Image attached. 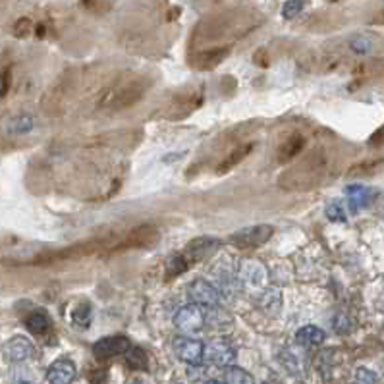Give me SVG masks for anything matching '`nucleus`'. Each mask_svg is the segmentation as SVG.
<instances>
[{"label":"nucleus","mask_w":384,"mask_h":384,"mask_svg":"<svg viewBox=\"0 0 384 384\" xmlns=\"http://www.w3.org/2000/svg\"><path fill=\"white\" fill-rule=\"evenodd\" d=\"M155 241H158V230L155 226L133 228L131 232L124 236L122 240H118L114 246H110L109 253H120V251H130V249H141V247L153 246Z\"/></svg>","instance_id":"nucleus-1"},{"label":"nucleus","mask_w":384,"mask_h":384,"mask_svg":"<svg viewBox=\"0 0 384 384\" xmlns=\"http://www.w3.org/2000/svg\"><path fill=\"white\" fill-rule=\"evenodd\" d=\"M275 232V228L270 224H259V226L243 228L240 232L230 236V243L240 249H253V247L263 246L265 241L270 240V236Z\"/></svg>","instance_id":"nucleus-2"},{"label":"nucleus","mask_w":384,"mask_h":384,"mask_svg":"<svg viewBox=\"0 0 384 384\" xmlns=\"http://www.w3.org/2000/svg\"><path fill=\"white\" fill-rule=\"evenodd\" d=\"M207 321V307L197 305V303H190L176 313L174 317V324L178 327L182 332H199Z\"/></svg>","instance_id":"nucleus-3"},{"label":"nucleus","mask_w":384,"mask_h":384,"mask_svg":"<svg viewBox=\"0 0 384 384\" xmlns=\"http://www.w3.org/2000/svg\"><path fill=\"white\" fill-rule=\"evenodd\" d=\"M203 359L211 361L216 367H230L236 359V348L228 338H214L203 350Z\"/></svg>","instance_id":"nucleus-4"},{"label":"nucleus","mask_w":384,"mask_h":384,"mask_svg":"<svg viewBox=\"0 0 384 384\" xmlns=\"http://www.w3.org/2000/svg\"><path fill=\"white\" fill-rule=\"evenodd\" d=\"M172 348H174L176 357H178L180 361H184V363L197 367V365H201V361H203V350H205V346H203V342H199V340H195V338H174Z\"/></svg>","instance_id":"nucleus-5"},{"label":"nucleus","mask_w":384,"mask_h":384,"mask_svg":"<svg viewBox=\"0 0 384 384\" xmlns=\"http://www.w3.org/2000/svg\"><path fill=\"white\" fill-rule=\"evenodd\" d=\"M220 241L216 238H209V236H203V238H197V240L190 241L187 246L180 251L182 257H184L187 265L192 267L195 263L203 261L209 255L214 253V249H219Z\"/></svg>","instance_id":"nucleus-6"},{"label":"nucleus","mask_w":384,"mask_h":384,"mask_svg":"<svg viewBox=\"0 0 384 384\" xmlns=\"http://www.w3.org/2000/svg\"><path fill=\"white\" fill-rule=\"evenodd\" d=\"M131 348V342L126 336H109L101 338L93 346V356L97 359H112V357L124 356Z\"/></svg>","instance_id":"nucleus-7"},{"label":"nucleus","mask_w":384,"mask_h":384,"mask_svg":"<svg viewBox=\"0 0 384 384\" xmlns=\"http://www.w3.org/2000/svg\"><path fill=\"white\" fill-rule=\"evenodd\" d=\"M141 95H143V87H139L138 83H131L126 89L110 91L109 97H103L101 104L106 109H124V106H130L139 101Z\"/></svg>","instance_id":"nucleus-8"},{"label":"nucleus","mask_w":384,"mask_h":384,"mask_svg":"<svg viewBox=\"0 0 384 384\" xmlns=\"http://www.w3.org/2000/svg\"><path fill=\"white\" fill-rule=\"evenodd\" d=\"M77 377V369L72 359L60 357L47 371V380L50 384H72Z\"/></svg>","instance_id":"nucleus-9"},{"label":"nucleus","mask_w":384,"mask_h":384,"mask_svg":"<svg viewBox=\"0 0 384 384\" xmlns=\"http://www.w3.org/2000/svg\"><path fill=\"white\" fill-rule=\"evenodd\" d=\"M187 294L193 300V303L203 305V307H214L219 303V290L207 280L193 282L192 286L187 288Z\"/></svg>","instance_id":"nucleus-10"},{"label":"nucleus","mask_w":384,"mask_h":384,"mask_svg":"<svg viewBox=\"0 0 384 384\" xmlns=\"http://www.w3.org/2000/svg\"><path fill=\"white\" fill-rule=\"evenodd\" d=\"M324 338V330H321L315 324H307V327H303V329L297 330V334H295V344L297 346H302L305 350L309 348H319V346H323Z\"/></svg>","instance_id":"nucleus-11"},{"label":"nucleus","mask_w":384,"mask_h":384,"mask_svg":"<svg viewBox=\"0 0 384 384\" xmlns=\"http://www.w3.org/2000/svg\"><path fill=\"white\" fill-rule=\"evenodd\" d=\"M33 344L29 342L28 338L16 336L6 344V356L10 357L12 361H26L29 357H33Z\"/></svg>","instance_id":"nucleus-12"},{"label":"nucleus","mask_w":384,"mask_h":384,"mask_svg":"<svg viewBox=\"0 0 384 384\" xmlns=\"http://www.w3.org/2000/svg\"><path fill=\"white\" fill-rule=\"evenodd\" d=\"M241 280L251 286H265L267 284V270L259 261H243L241 267Z\"/></svg>","instance_id":"nucleus-13"},{"label":"nucleus","mask_w":384,"mask_h":384,"mask_svg":"<svg viewBox=\"0 0 384 384\" xmlns=\"http://www.w3.org/2000/svg\"><path fill=\"white\" fill-rule=\"evenodd\" d=\"M253 151V145L251 143H246V145H241V147H238L236 151L230 153L222 163H220V166H216V172L219 174H226V172H230L234 168V166H238L243 160V158L249 155V153Z\"/></svg>","instance_id":"nucleus-14"},{"label":"nucleus","mask_w":384,"mask_h":384,"mask_svg":"<svg viewBox=\"0 0 384 384\" xmlns=\"http://www.w3.org/2000/svg\"><path fill=\"white\" fill-rule=\"evenodd\" d=\"M375 197V192L365 187V185H351L348 187V201L353 209H363L371 203V199Z\"/></svg>","instance_id":"nucleus-15"},{"label":"nucleus","mask_w":384,"mask_h":384,"mask_svg":"<svg viewBox=\"0 0 384 384\" xmlns=\"http://www.w3.org/2000/svg\"><path fill=\"white\" fill-rule=\"evenodd\" d=\"M303 145H305V139L302 136H292L290 139H286L284 143L280 145V149H278V160H292L295 158L300 153H302Z\"/></svg>","instance_id":"nucleus-16"},{"label":"nucleus","mask_w":384,"mask_h":384,"mask_svg":"<svg viewBox=\"0 0 384 384\" xmlns=\"http://www.w3.org/2000/svg\"><path fill=\"white\" fill-rule=\"evenodd\" d=\"M23 324L29 332L33 334H45L50 327V319H48L43 311H31L26 319H23Z\"/></svg>","instance_id":"nucleus-17"},{"label":"nucleus","mask_w":384,"mask_h":384,"mask_svg":"<svg viewBox=\"0 0 384 384\" xmlns=\"http://www.w3.org/2000/svg\"><path fill=\"white\" fill-rule=\"evenodd\" d=\"M228 56V48H213V50H203L195 56V64L199 68H213L216 64L224 60Z\"/></svg>","instance_id":"nucleus-18"},{"label":"nucleus","mask_w":384,"mask_h":384,"mask_svg":"<svg viewBox=\"0 0 384 384\" xmlns=\"http://www.w3.org/2000/svg\"><path fill=\"white\" fill-rule=\"evenodd\" d=\"M224 384H255L253 377L243 371L241 367H226V375H224Z\"/></svg>","instance_id":"nucleus-19"},{"label":"nucleus","mask_w":384,"mask_h":384,"mask_svg":"<svg viewBox=\"0 0 384 384\" xmlns=\"http://www.w3.org/2000/svg\"><path fill=\"white\" fill-rule=\"evenodd\" d=\"M35 120L29 114H20V116L12 118L8 122V131L10 133H28V131L33 130Z\"/></svg>","instance_id":"nucleus-20"},{"label":"nucleus","mask_w":384,"mask_h":384,"mask_svg":"<svg viewBox=\"0 0 384 384\" xmlns=\"http://www.w3.org/2000/svg\"><path fill=\"white\" fill-rule=\"evenodd\" d=\"M190 265L185 261L182 253H176L174 257H170L168 261H166V278H174V276H180L185 270H190Z\"/></svg>","instance_id":"nucleus-21"},{"label":"nucleus","mask_w":384,"mask_h":384,"mask_svg":"<svg viewBox=\"0 0 384 384\" xmlns=\"http://www.w3.org/2000/svg\"><path fill=\"white\" fill-rule=\"evenodd\" d=\"M126 356V363L130 365L131 369H147V353L141 348H130L124 353Z\"/></svg>","instance_id":"nucleus-22"},{"label":"nucleus","mask_w":384,"mask_h":384,"mask_svg":"<svg viewBox=\"0 0 384 384\" xmlns=\"http://www.w3.org/2000/svg\"><path fill=\"white\" fill-rule=\"evenodd\" d=\"M72 321L76 327L79 329H87L91 324V305L89 303H79L74 311V315H72Z\"/></svg>","instance_id":"nucleus-23"},{"label":"nucleus","mask_w":384,"mask_h":384,"mask_svg":"<svg viewBox=\"0 0 384 384\" xmlns=\"http://www.w3.org/2000/svg\"><path fill=\"white\" fill-rule=\"evenodd\" d=\"M350 47L353 53H357V55H369L371 50H373V47H375V43H373V39L367 37V35H357V37L351 39Z\"/></svg>","instance_id":"nucleus-24"},{"label":"nucleus","mask_w":384,"mask_h":384,"mask_svg":"<svg viewBox=\"0 0 384 384\" xmlns=\"http://www.w3.org/2000/svg\"><path fill=\"white\" fill-rule=\"evenodd\" d=\"M353 384H380L378 383L377 373L365 369V367H359L356 371V377H353Z\"/></svg>","instance_id":"nucleus-25"},{"label":"nucleus","mask_w":384,"mask_h":384,"mask_svg":"<svg viewBox=\"0 0 384 384\" xmlns=\"http://www.w3.org/2000/svg\"><path fill=\"white\" fill-rule=\"evenodd\" d=\"M303 10V0H288L284 6H282V16L286 20H294L295 16L302 14Z\"/></svg>","instance_id":"nucleus-26"},{"label":"nucleus","mask_w":384,"mask_h":384,"mask_svg":"<svg viewBox=\"0 0 384 384\" xmlns=\"http://www.w3.org/2000/svg\"><path fill=\"white\" fill-rule=\"evenodd\" d=\"M327 216L332 222H346V213H344L342 205H338V203H332V205L327 207Z\"/></svg>","instance_id":"nucleus-27"},{"label":"nucleus","mask_w":384,"mask_h":384,"mask_svg":"<svg viewBox=\"0 0 384 384\" xmlns=\"http://www.w3.org/2000/svg\"><path fill=\"white\" fill-rule=\"evenodd\" d=\"M8 87H10V70H4L0 74V97L6 95Z\"/></svg>","instance_id":"nucleus-28"},{"label":"nucleus","mask_w":384,"mask_h":384,"mask_svg":"<svg viewBox=\"0 0 384 384\" xmlns=\"http://www.w3.org/2000/svg\"><path fill=\"white\" fill-rule=\"evenodd\" d=\"M207 384H224V383H220V380H209Z\"/></svg>","instance_id":"nucleus-29"},{"label":"nucleus","mask_w":384,"mask_h":384,"mask_svg":"<svg viewBox=\"0 0 384 384\" xmlns=\"http://www.w3.org/2000/svg\"><path fill=\"white\" fill-rule=\"evenodd\" d=\"M18 384H29V383H18Z\"/></svg>","instance_id":"nucleus-30"}]
</instances>
